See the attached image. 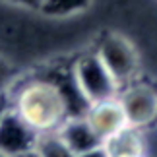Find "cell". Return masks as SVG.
Wrapping results in <instances>:
<instances>
[{"label":"cell","mask_w":157,"mask_h":157,"mask_svg":"<svg viewBox=\"0 0 157 157\" xmlns=\"http://www.w3.org/2000/svg\"><path fill=\"white\" fill-rule=\"evenodd\" d=\"M10 107L35 134L54 132L68 118V105L52 76L27 78L10 89Z\"/></svg>","instance_id":"1"},{"label":"cell","mask_w":157,"mask_h":157,"mask_svg":"<svg viewBox=\"0 0 157 157\" xmlns=\"http://www.w3.org/2000/svg\"><path fill=\"white\" fill-rule=\"evenodd\" d=\"M93 52L99 56V60L114 78L120 89L138 80L140 54L132 45V41H128L124 35L117 31H103L97 45L93 47Z\"/></svg>","instance_id":"2"},{"label":"cell","mask_w":157,"mask_h":157,"mask_svg":"<svg viewBox=\"0 0 157 157\" xmlns=\"http://www.w3.org/2000/svg\"><path fill=\"white\" fill-rule=\"evenodd\" d=\"M70 74L78 91L87 101V105L109 97H117L120 91L118 83L109 74V70L103 66L97 54L93 52V49L80 54L70 64Z\"/></svg>","instance_id":"3"},{"label":"cell","mask_w":157,"mask_h":157,"mask_svg":"<svg viewBox=\"0 0 157 157\" xmlns=\"http://www.w3.org/2000/svg\"><path fill=\"white\" fill-rule=\"evenodd\" d=\"M120 105L124 109L128 126L147 130L157 117V95L155 89L146 82L134 80L118 91Z\"/></svg>","instance_id":"4"},{"label":"cell","mask_w":157,"mask_h":157,"mask_svg":"<svg viewBox=\"0 0 157 157\" xmlns=\"http://www.w3.org/2000/svg\"><path fill=\"white\" fill-rule=\"evenodd\" d=\"M83 117H86L91 130L97 134L101 142H105L107 138H111L113 134H117V132L128 126V120H126V114H124L122 105H120L118 95L91 103Z\"/></svg>","instance_id":"5"},{"label":"cell","mask_w":157,"mask_h":157,"mask_svg":"<svg viewBox=\"0 0 157 157\" xmlns=\"http://www.w3.org/2000/svg\"><path fill=\"white\" fill-rule=\"evenodd\" d=\"M37 134L12 111V107L0 117V151L10 157L25 155L33 149Z\"/></svg>","instance_id":"6"},{"label":"cell","mask_w":157,"mask_h":157,"mask_svg":"<svg viewBox=\"0 0 157 157\" xmlns=\"http://www.w3.org/2000/svg\"><path fill=\"white\" fill-rule=\"evenodd\" d=\"M107 157H147L146 130L126 126L103 142Z\"/></svg>","instance_id":"7"},{"label":"cell","mask_w":157,"mask_h":157,"mask_svg":"<svg viewBox=\"0 0 157 157\" xmlns=\"http://www.w3.org/2000/svg\"><path fill=\"white\" fill-rule=\"evenodd\" d=\"M56 132L66 142V146L74 151V155L87 151V149L97 147L103 144L97 138V134L91 130V126L86 120V117H68L60 124V128Z\"/></svg>","instance_id":"8"},{"label":"cell","mask_w":157,"mask_h":157,"mask_svg":"<svg viewBox=\"0 0 157 157\" xmlns=\"http://www.w3.org/2000/svg\"><path fill=\"white\" fill-rule=\"evenodd\" d=\"M31 151L37 157H76L74 151L66 146V142L60 138V134L56 130L37 134Z\"/></svg>","instance_id":"9"},{"label":"cell","mask_w":157,"mask_h":157,"mask_svg":"<svg viewBox=\"0 0 157 157\" xmlns=\"http://www.w3.org/2000/svg\"><path fill=\"white\" fill-rule=\"evenodd\" d=\"M91 6V0H41L39 10L52 17H68L82 14Z\"/></svg>","instance_id":"10"},{"label":"cell","mask_w":157,"mask_h":157,"mask_svg":"<svg viewBox=\"0 0 157 157\" xmlns=\"http://www.w3.org/2000/svg\"><path fill=\"white\" fill-rule=\"evenodd\" d=\"M16 83V68L4 56H0V95L10 91Z\"/></svg>","instance_id":"11"},{"label":"cell","mask_w":157,"mask_h":157,"mask_svg":"<svg viewBox=\"0 0 157 157\" xmlns=\"http://www.w3.org/2000/svg\"><path fill=\"white\" fill-rule=\"evenodd\" d=\"M76 157H107V153L103 149V144H101V146H97V147H91V149H87V151L78 153Z\"/></svg>","instance_id":"12"},{"label":"cell","mask_w":157,"mask_h":157,"mask_svg":"<svg viewBox=\"0 0 157 157\" xmlns=\"http://www.w3.org/2000/svg\"><path fill=\"white\" fill-rule=\"evenodd\" d=\"M6 2L16 4V6H21V8H33V10H39L41 0H6Z\"/></svg>","instance_id":"13"},{"label":"cell","mask_w":157,"mask_h":157,"mask_svg":"<svg viewBox=\"0 0 157 157\" xmlns=\"http://www.w3.org/2000/svg\"><path fill=\"white\" fill-rule=\"evenodd\" d=\"M10 109V91H6L0 95V117Z\"/></svg>","instance_id":"14"},{"label":"cell","mask_w":157,"mask_h":157,"mask_svg":"<svg viewBox=\"0 0 157 157\" xmlns=\"http://www.w3.org/2000/svg\"><path fill=\"white\" fill-rule=\"evenodd\" d=\"M20 157H37V155H35L33 151H29V153H25V155H20Z\"/></svg>","instance_id":"15"},{"label":"cell","mask_w":157,"mask_h":157,"mask_svg":"<svg viewBox=\"0 0 157 157\" xmlns=\"http://www.w3.org/2000/svg\"><path fill=\"white\" fill-rule=\"evenodd\" d=\"M0 157H10V155H6V153H2V151H0Z\"/></svg>","instance_id":"16"}]
</instances>
